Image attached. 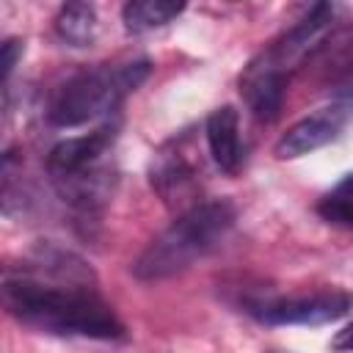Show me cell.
<instances>
[{
	"label": "cell",
	"instance_id": "cell-1",
	"mask_svg": "<svg viewBox=\"0 0 353 353\" xmlns=\"http://www.w3.org/2000/svg\"><path fill=\"white\" fill-rule=\"evenodd\" d=\"M3 303L19 323L58 336L124 339L113 306L97 292V281H77L22 265L6 270Z\"/></svg>",
	"mask_w": 353,
	"mask_h": 353
},
{
	"label": "cell",
	"instance_id": "cell-2",
	"mask_svg": "<svg viewBox=\"0 0 353 353\" xmlns=\"http://www.w3.org/2000/svg\"><path fill=\"white\" fill-rule=\"evenodd\" d=\"M237 221V207L229 199L199 201L163 229L135 259L132 276L138 281H163L185 273L199 259L212 254Z\"/></svg>",
	"mask_w": 353,
	"mask_h": 353
},
{
	"label": "cell",
	"instance_id": "cell-3",
	"mask_svg": "<svg viewBox=\"0 0 353 353\" xmlns=\"http://www.w3.org/2000/svg\"><path fill=\"white\" fill-rule=\"evenodd\" d=\"M149 72L152 63L146 58L83 69L66 77L52 91L47 105V119L55 127H80L94 119H102L113 113L121 105V99L149 77Z\"/></svg>",
	"mask_w": 353,
	"mask_h": 353
},
{
	"label": "cell",
	"instance_id": "cell-4",
	"mask_svg": "<svg viewBox=\"0 0 353 353\" xmlns=\"http://www.w3.org/2000/svg\"><path fill=\"white\" fill-rule=\"evenodd\" d=\"M350 309L353 292L347 290H314L251 306V312L268 325H325L345 317Z\"/></svg>",
	"mask_w": 353,
	"mask_h": 353
},
{
	"label": "cell",
	"instance_id": "cell-5",
	"mask_svg": "<svg viewBox=\"0 0 353 353\" xmlns=\"http://www.w3.org/2000/svg\"><path fill=\"white\" fill-rule=\"evenodd\" d=\"M350 119H353V105H345V102L325 105V108L298 119L276 141V146H273L276 160H295V157H303V154L336 141Z\"/></svg>",
	"mask_w": 353,
	"mask_h": 353
},
{
	"label": "cell",
	"instance_id": "cell-6",
	"mask_svg": "<svg viewBox=\"0 0 353 353\" xmlns=\"http://www.w3.org/2000/svg\"><path fill=\"white\" fill-rule=\"evenodd\" d=\"M287 80H290V72L279 61L273 47L262 50L256 58L248 61V66L240 74V94L256 119L270 121L279 116L284 91H287Z\"/></svg>",
	"mask_w": 353,
	"mask_h": 353
},
{
	"label": "cell",
	"instance_id": "cell-7",
	"mask_svg": "<svg viewBox=\"0 0 353 353\" xmlns=\"http://www.w3.org/2000/svg\"><path fill=\"white\" fill-rule=\"evenodd\" d=\"M116 135H119V124L105 121L94 132L58 141L47 154V174L52 179H58V176H66V174H74V171L102 163V157L110 152Z\"/></svg>",
	"mask_w": 353,
	"mask_h": 353
},
{
	"label": "cell",
	"instance_id": "cell-8",
	"mask_svg": "<svg viewBox=\"0 0 353 353\" xmlns=\"http://www.w3.org/2000/svg\"><path fill=\"white\" fill-rule=\"evenodd\" d=\"M334 19V0H312L306 17L281 39L273 44V52L279 55V61L287 66V72L292 74V69H298L303 63V58L317 47V41L325 36L328 25Z\"/></svg>",
	"mask_w": 353,
	"mask_h": 353
},
{
	"label": "cell",
	"instance_id": "cell-9",
	"mask_svg": "<svg viewBox=\"0 0 353 353\" xmlns=\"http://www.w3.org/2000/svg\"><path fill=\"white\" fill-rule=\"evenodd\" d=\"M152 188L157 190V196L176 212H185L190 207H196V193H199V182L193 168L185 163L182 154H160L157 163L152 165Z\"/></svg>",
	"mask_w": 353,
	"mask_h": 353
},
{
	"label": "cell",
	"instance_id": "cell-10",
	"mask_svg": "<svg viewBox=\"0 0 353 353\" xmlns=\"http://www.w3.org/2000/svg\"><path fill=\"white\" fill-rule=\"evenodd\" d=\"M207 146L215 160V165L226 174H237L243 163V146H240V116L232 105H221L207 116L204 124Z\"/></svg>",
	"mask_w": 353,
	"mask_h": 353
},
{
	"label": "cell",
	"instance_id": "cell-11",
	"mask_svg": "<svg viewBox=\"0 0 353 353\" xmlns=\"http://www.w3.org/2000/svg\"><path fill=\"white\" fill-rule=\"evenodd\" d=\"M99 30V17L91 0H63L55 14V33L72 47H91Z\"/></svg>",
	"mask_w": 353,
	"mask_h": 353
},
{
	"label": "cell",
	"instance_id": "cell-12",
	"mask_svg": "<svg viewBox=\"0 0 353 353\" xmlns=\"http://www.w3.org/2000/svg\"><path fill=\"white\" fill-rule=\"evenodd\" d=\"M190 0H127L121 8L124 28L130 33H146L168 25L188 8Z\"/></svg>",
	"mask_w": 353,
	"mask_h": 353
},
{
	"label": "cell",
	"instance_id": "cell-13",
	"mask_svg": "<svg viewBox=\"0 0 353 353\" xmlns=\"http://www.w3.org/2000/svg\"><path fill=\"white\" fill-rule=\"evenodd\" d=\"M317 212L334 223V226H345V229H353V196H345V193H328L320 204H317Z\"/></svg>",
	"mask_w": 353,
	"mask_h": 353
},
{
	"label": "cell",
	"instance_id": "cell-14",
	"mask_svg": "<svg viewBox=\"0 0 353 353\" xmlns=\"http://www.w3.org/2000/svg\"><path fill=\"white\" fill-rule=\"evenodd\" d=\"M19 58H22V41L19 39H8L3 44V80L11 77V72H14Z\"/></svg>",
	"mask_w": 353,
	"mask_h": 353
},
{
	"label": "cell",
	"instance_id": "cell-15",
	"mask_svg": "<svg viewBox=\"0 0 353 353\" xmlns=\"http://www.w3.org/2000/svg\"><path fill=\"white\" fill-rule=\"evenodd\" d=\"M331 347H336V350H353V323H347L342 331H336V336L331 339Z\"/></svg>",
	"mask_w": 353,
	"mask_h": 353
},
{
	"label": "cell",
	"instance_id": "cell-16",
	"mask_svg": "<svg viewBox=\"0 0 353 353\" xmlns=\"http://www.w3.org/2000/svg\"><path fill=\"white\" fill-rule=\"evenodd\" d=\"M334 193H345V196H353V174H345V176L336 182Z\"/></svg>",
	"mask_w": 353,
	"mask_h": 353
}]
</instances>
